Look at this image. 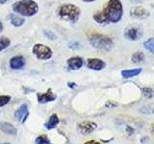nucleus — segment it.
I'll list each match as a JSON object with an SVG mask.
<instances>
[{
    "label": "nucleus",
    "mask_w": 154,
    "mask_h": 144,
    "mask_svg": "<svg viewBox=\"0 0 154 144\" xmlns=\"http://www.w3.org/2000/svg\"><path fill=\"white\" fill-rule=\"evenodd\" d=\"M122 14L123 8L122 2L119 0H109L102 11L94 14V19L99 24L117 23L122 19Z\"/></svg>",
    "instance_id": "f257e3e1"
},
{
    "label": "nucleus",
    "mask_w": 154,
    "mask_h": 144,
    "mask_svg": "<svg viewBox=\"0 0 154 144\" xmlns=\"http://www.w3.org/2000/svg\"><path fill=\"white\" fill-rule=\"evenodd\" d=\"M13 10L20 16H32L38 13V6L33 0H20L13 5Z\"/></svg>",
    "instance_id": "f03ea898"
},
{
    "label": "nucleus",
    "mask_w": 154,
    "mask_h": 144,
    "mask_svg": "<svg viewBox=\"0 0 154 144\" xmlns=\"http://www.w3.org/2000/svg\"><path fill=\"white\" fill-rule=\"evenodd\" d=\"M59 16L63 19L71 23H75L80 16V9L72 4L63 5L59 10Z\"/></svg>",
    "instance_id": "7ed1b4c3"
},
{
    "label": "nucleus",
    "mask_w": 154,
    "mask_h": 144,
    "mask_svg": "<svg viewBox=\"0 0 154 144\" xmlns=\"http://www.w3.org/2000/svg\"><path fill=\"white\" fill-rule=\"evenodd\" d=\"M89 41L94 48H97V49L104 50V51L110 50L114 44L112 38L107 36L101 35V34H93L90 37Z\"/></svg>",
    "instance_id": "20e7f679"
},
{
    "label": "nucleus",
    "mask_w": 154,
    "mask_h": 144,
    "mask_svg": "<svg viewBox=\"0 0 154 144\" xmlns=\"http://www.w3.org/2000/svg\"><path fill=\"white\" fill-rule=\"evenodd\" d=\"M33 53L40 60H49L52 57V51L50 48L43 44H41V43L34 45Z\"/></svg>",
    "instance_id": "39448f33"
},
{
    "label": "nucleus",
    "mask_w": 154,
    "mask_h": 144,
    "mask_svg": "<svg viewBox=\"0 0 154 144\" xmlns=\"http://www.w3.org/2000/svg\"><path fill=\"white\" fill-rule=\"evenodd\" d=\"M143 35V31L141 28H139L137 26H131L128 27L124 32L125 38L129 40H138L141 38Z\"/></svg>",
    "instance_id": "423d86ee"
},
{
    "label": "nucleus",
    "mask_w": 154,
    "mask_h": 144,
    "mask_svg": "<svg viewBox=\"0 0 154 144\" xmlns=\"http://www.w3.org/2000/svg\"><path fill=\"white\" fill-rule=\"evenodd\" d=\"M96 128H97L96 123L91 121H83L78 123V125H77V130L79 131V133L82 134H85V136L93 133Z\"/></svg>",
    "instance_id": "0eeeda50"
},
{
    "label": "nucleus",
    "mask_w": 154,
    "mask_h": 144,
    "mask_svg": "<svg viewBox=\"0 0 154 144\" xmlns=\"http://www.w3.org/2000/svg\"><path fill=\"white\" fill-rule=\"evenodd\" d=\"M28 106L26 104H22L20 107H19L16 112H14V117L17 118V120L24 123L26 121V119L28 117Z\"/></svg>",
    "instance_id": "6e6552de"
},
{
    "label": "nucleus",
    "mask_w": 154,
    "mask_h": 144,
    "mask_svg": "<svg viewBox=\"0 0 154 144\" xmlns=\"http://www.w3.org/2000/svg\"><path fill=\"white\" fill-rule=\"evenodd\" d=\"M87 66H88L90 69L99 71L104 68L106 66V64L100 59H89L87 61Z\"/></svg>",
    "instance_id": "1a4fd4ad"
},
{
    "label": "nucleus",
    "mask_w": 154,
    "mask_h": 144,
    "mask_svg": "<svg viewBox=\"0 0 154 144\" xmlns=\"http://www.w3.org/2000/svg\"><path fill=\"white\" fill-rule=\"evenodd\" d=\"M130 16L135 18L143 19V18H146L149 16V13L143 7L140 6V7H134L131 11H130Z\"/></svg>",
    "instance_id": "9d476101"
},
{
    "label": "nucleus",
    "mask_w": 154,
    "mask_h": 144,
    "mask_svg": "<svg viewBox=\"0 0 154 144\" xmlns=\"http://www.w3.org/2000/svg\"><path fill=\"white\" fill-rule=\"evenodd\" d=\"M83 65V59L80 57H72L67 60V66L70 70H77Z\"/></svg>",
    "instance_id": "9b49d317"
},
{
    "label": "nucleus",
    "mask_w": 154,
    "mask_h": 144,
    "mask_svg": "<svg viewBox=\"0 0 154 144\" xmlns=\"http://www.w3.org/2000/svg\"><path fill=\"white\" fill-rule=\"evenodd\" d=\"M25 64V60L22 56H16L10 60V67L12 69H20Z\"/></svg>",
    "instance_id": "f8f14e48"
},
{
    "label": "nucleus",
    "mask_w": 154,
    "mask_h": 144,
    "mask_svg": "<svg viewBox=\"0 0 154 144\" xmlns=\"http://www.w3.org/2000/svg\"><path fill=\"white\" fill-rule=\"evenodd\" d=\"M56 99V95L52 92V90L49 88L47 92L45 93H38V101L40 103H47L50 101H54Z\"/></svg>",
    "instance_id": "ddd939ff"
},
{
    "label": "nucleus",
    "mask_w": 154,
    "mask_h": 144,
    "mask_svg": "<svg viewBox=\"0 0 154 144\" xmlns=\"http://www.w3.org/2000/svg\"><path fill=\"white\" fill-rule=\"evenodd\" d=\"M0 130L3 133L11 134V136H16L17 133L16 127L9 122H0Z\"/></svg>",
    "instance_id": "4468645a"
},
{
    "label": "nucleus",
    "mask_w": 154,
    "mask_h": 144,
    "mask_svg": "<svg viewBox=\"0 0 154 144\" xmlns=\"http://www.w3.org/2000/svg\"><path fill=\"white\" fill-rule=\"evenodd\" d=\"M142 68H134V69H126L122 71V76L125 79L132 78V77L138 76L139 74H141Z\"/></svg>",
    "instance_id": "2eb2a0df"
},
{
    "label": "nucleus",
    "mask_w": 154,
    "mask_h": 144,
    "mask_svg": "<svg viewBox=\"0 0 154 144\" xmlns=\"http://www.w3.org/2000/svg\"><path fill=\"white\" fill-rule=\"evenodd\" d=\"M59 124V118H58L57 114H52L50 118L48 119V121L45 123V128L47 130H51V129H54L57 125Z\"/></svg>",
    "instance_id": "dca6fc26"
},
{
    "label": "nucleus",
    "mask_w": 154,
    "mask_h": 144,
    "mask_svg": "<svg viewBox=\"0 0 154 144\" xmlns=\"http://www.w3.org/2000/svg\"><path fill=\"white\" fill-rule=\"evenodd\" d=\"M24 21H25V20H24L23 17L16 16V14H12V16H11V23L13 24L14 26H16V27L21 26L22 24L24 23Z\"/></svg>",
    "instance_id": "f3484780"
},
{
    "label": "nucleus",
    "mask_w": 154,
    "mask_h": 144,
    "mask_svg": "<svg viewBox=\"0 0 154 144\" xmlns=\"http://www.w3.org/2000/svg\"><path fill=\"white\" fill-rule=\"evenodd\" d=\"M144 60V55L143 52H136L134 53L132 56V62L135 64H139V62H143Z\"/></svg>",
    "instance_id": "a211bd4d"
},
{
    "label": "nucleus",
    "mask_w": 154,
    "mask_h": 144,
    "mask_svg": "<svg viewBox=\"0 0 154 144\" xmlns=\"http://www.w3.org/2000/svg\"><path fill=\"white\" fill-rule=\"evenodd\" d=\"M144 45V48L150 53H154V38H148V40L143 43Z\"/></svg>",
    "instance_id": "6ab92c4d"
},
{
    "label": "nucleus",
    "mask_w": 154,
    "mask_h": 144,
    "mask_svg": "<svg viewBox=\"0 0 154 144\" xmlns=\"http://www.w3.org/2000/svg\"><path fill=\"white\" fill-rule=\"evenodd\" d=\"M36 144H51L49 138L45 134H42V136H38L36 138Z\"/></svg>",
    "instance_id": "aec40b11"
},
{
    "label": "nucleus",
    "mask_w": 154,
    "mask_h": 144,
    "mask_svg": "<svg viewBox=\"0 0 154 144\" xmlns=\"http://www.w3.org/2000/svg\"><path fill=\"white\" fill-rule=\"evenodd\" d=\"M10 40L6 37H1L0 38V51H2L4 49H6V48L10 45Z\"/></svg>",
    "instance_id": "412c9836"
},
{
    "label": "nucleus",
    "mask_w": 154,
    "mask_h": 144,
    "mask_svg": "<svg viewBox=\"0 0 154 144\" xmlns=\"http://www.w3.org/2000/svg\"><path fill=\"white\" fill-rule=\"evenodd\" d=\"M143 94L144 97H146L147 99H150L153 97V90L150 88H143Z\"/></svg>",
    "instance_id": "4be33fe9"
},
{
    "label": "nucleus",
    "mask_w": 154,
    "mask_h": 144,
    "mask_svg": "<svg viewBox=\"0 0 154 144\" xmlns=\"http://www.w3.org/2000/svg\"><path fill=\"white\" fill-rule=\"evenodd\" d=\"M10 100H11V97L8 95H0V108L3 107V106L7 105Z\"/></svg>",
    "instance_id": "5701e85b"
},
{
    "label": "nucleus",
    "mask_w": 154,
    "mask_h": 144,
    "mask_svg": "<svg viewBox=\"0 0 154 144\" xmlns=\"http://www.w3.org/2000/svg\"><path fill=\"white\" fill-rule=\"evenodd\" d=\"M43 35H45L48 40H55L57 38V36L55 35L54 33L52 31H49V30H43Z\"/></svg>",
    "instance_id": "b1692460"
},
{
    "label": "nucleus",
    "mask_w": 154,
    "mask_h": 144,
    "mask_svg": "<svg viewBox=\"0 0 154 144\" xmlns=\"http://www.w3.org/2000/svg\"><path fill=\"white\" fill-rule=\"evenodd\" d=\"M79 46V44L77 42H74V43H69V48H71V49H77Z\"/></svg>",
    "instance_id": "393cba45"
},
{
    "label": "nucleus",
    "mask_w": 154,
    "mask_h": 144,
    "mask_svg": "<svg viewBox=\"0 0 154 144\" xmlns=\"http://www.w3.org/2000/svg\"><path fill=\"white\" fill-rule=\"evenodd\" d=\"M84 144H102V143H100L96 140H89V141H86Z\"/></svg>",
    "instance_id": "a878e982"
},
{
    "label": "nucleus",
    "mask_w": 154,
    "mask_h": 144,
    "mask_svg": "<svg viewBox=\"0 0 154 144\" xmlns=\"http://www.w3.org/2000/svg\"><path fill=\"white\" fill-rule=\"evenodd\" d=\"M2 31H3V24L1 21H0V33H1Z\"/></svg>",
    "instance_id": "bb28decb"
},
{
    "label": "nucleus",
    "mask_w": 154,
    "mask_h": 144,
    "mask_svg": "<svg viewBox=\"0 0 154 144\" xmlns=\"http://www.w3.org/2000/svg\"><path fill=\"white\" fill-rule=\"evenodd\" d=\"M69 86H70V88H75V86H75V84H73V83H69Z\"/></svg>",
    "instance_id": "cd10ccee"
},
{
    "label": "nucleus",
    "mask_w": 154,
    "mask_h": 144,
    "mask_svg": "<svg viewBox=\"0 0 154 144\" xmlns=\"http://www.w3.org/2000/svg\"><path fill=\"white\" fill-rule=\"evenodd\" d=\"M8 1H9V0H0V4H4V3H6Z\"/></svg>",
    "instance_id": "c85d7f7f"
},
{
    "label": "nucleus",
    "mask_w": 154,
    "mask_h": 144,
    "mask_svg": "<svg viewBox=\"0 0 154 144\" xmlns=\"http://www.w3.org/2000/svg\"><path fill=\"white\" fill-rule=\"evenodd\" d=\"M84 2H94V1H95V0H83Z\"/></svg>",
    "instance_id": "c756f323"
},
{
    "label": "nucleus",
    "mask_w": 154,
    "mask_h": 144,
    "mask_svg": "<svg viewBox=\"0 0 154 144\" xmlns=\"http://www.w3.org/2000/svg\"><path fill=\"white\" fill-rule=\"evenodd\" d=\"M151 130H152V132L154 133V124H153L152 126H151Z\"/></svg>",
    "instance_id": "7c9ffc66"
},
{
    "label": "nucleus",
    "mask_w": 154,
    "mask_h": 144,
    "mask_svg": "<svg viewBox=\"0 0 154 144\" xmlns=\"http://www.w3.org/2000/svg\"><path fill=\"white\" fill-rule=\"evenodd\" d=\"M0 144H10V143H8V142H6V143H0Z\"/></svg>",
    "instance_id": "2f4dec72"
}]
</instances>
